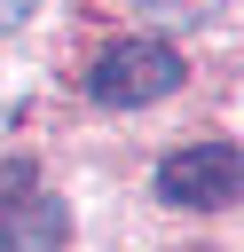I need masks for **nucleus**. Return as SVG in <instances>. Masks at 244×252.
Returning <instances> with one entry per match:
<instances>
[{
  "label": "nucleus",
  "mask_w": 244,
  "mask_h": 252,
  "mask_svg": "<svg viewBox=\"0 0 244 252\" xmlns=\"http://www.w3.org/2000/svg\"><path fill=\"white\" fill-rule=\"evenodd\" d=\"M173 87H181V47H165V39H110L87 71L94 110H150Z\"/></svg>",
  "instance_id": "1"
},
{
  "label": "nucleus",
  "mask_w": 244,
  "mask_h": 252,
  "mask_svg": "<svg viewBox=\"0 0 244 252\" xmlns=\"http://www.w3.org/2000/svg\"><path fill=\"white\" fill-rule=\"evenodd\" d=\"M157 197L181 205V213H228L244 197V158L236 142H189L157 165Z\"/></svg>",
  "instance_id": "2"
},
{
  "label": "nucleus",
  "mask_w": 244,
  "mask_h": 252,
  "mask_svg": "<svg viewBox=\"0 0 244 252\" xmlns=\"http://www.w3.org/2000/svg\"><path fill=\"white\" fill-rule=\"evenodd\" d=\"M63 228H71V213L55 197H39V189H24V197L0 205V252H55Z\"/></svg>",
  "instance_id": "3"
},
{
  "label": "nucleus",
  "mask_w": 244,
  "mask_h": 252,
  "mask_svg": "<svg viewBox=\"0 0 244 252\" xmlns=\"http://www.w3.org/2000/svg\"><path fill=\"white\" fill-rule=\"evenodd\" d=\"M220 0H134V16H150V24H205Z\"/></svg>",
  "instance_id": "4"
},
{
  "label": "nucleus",
  "mask_w": 244,
  "mask_h": 252,
  "mask_svg": "<svg viewBox=\"0 0 244 252\" xmlns=\"http://www.w3.org/2000/svg\"><path fill=\"white\" fill-rule=\"evenodd\" d=\"M31 16V0H0V24H24Z\"/></svg>",
  "instance_id": "5"
}]
</instances>
